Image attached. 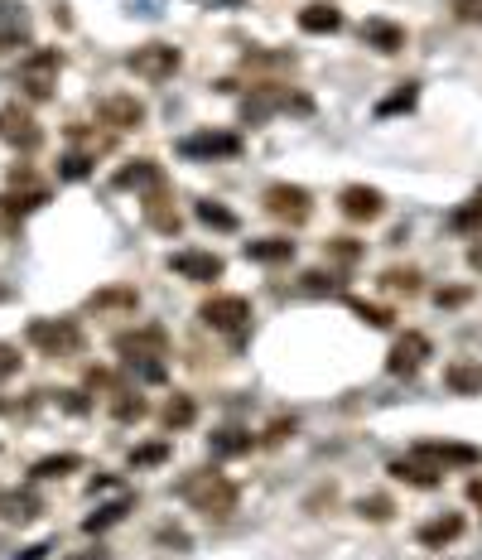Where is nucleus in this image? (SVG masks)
<instances>
[{"mask_svg":"<svg viewBox=\"0 0 482 560\" xmlns=\"http://www.w3.org/2000/svg\"><path fill=\"white\" fill-rule=\"evenodd\" d=\"M58 396H63V406H68L73 416H82V411H87V401H82V392H58Z\"/></svg>","mask_w":482,"mask_h":560,"instance_id":"obj_45","label":"nucleus"},{"mask_svg":"<svg viewBox=\"0 0 482 560\" xmlns=\"http://www.w3.org/2000/svg\"><path fill=\"white\" fill-rule=\"evenodd\" d=\"M338 208H343L348 223H376V218L386 213V194L372 189V184H348V189L338 194Z\"/></svg>","mask_w":482,"mask_h":560,"instance_id":"obj_14","label":"nucleus"},{"mask_svg":"<svg viewBox=\"0 0 482 560\" xmlns=\"http://www.w3.org/2000/svg\"><path fill=\"white\" fill-rule=\"evenodd\" d=\"M44 517V498L39 493H20V488H10V493H0V522L5 527H29V522H39Z\"/></svg>","mask_w":482,"mask_h":560,"instance_id":"obj_17","label":"nucleus"},{"mask_svg":"<svg viewBox=\"0 0 482 560\" xmlns=\"http://www.w3.org/2000/svg\"><path fill=\"white\" fill-rule=\"evenodd\" d=\"M44 203H49V194H44V189H29V194H5V198H0V213H10V218H15V213H34V208H44Z\"/></svg>","mask_w":482,"mask_h":560,"instance_id":"obj_35","label":"nucleus"},{"mask_svg":"<svg viewBox=\"0 0 482 560\" xmlns=\"http://www.w3.org/2000/svg\"><path fill=\"white\" fill-rule=\"evenodd\" d=\"M20 363H25V358H20V348H15V343H0V382H5V377H15Z\"/></svg>","mask_w":482,"mask_h":560,"instance_id":"obj_41","label":"nucleus"},{"mask_svg":"<svg viewBox=\"0 0 482 560\" xmlns=\"http://www.w3.org/2000/svg\"><path fill=\"white\" fill-rule=\"evenodd\" d=\"M82 469V454H49V459H39L34 469H29V478H68Z\"/></svg>","mask_w":482,"mask_h":560,"instance_id":"obj_29","label":"nucleus"},{"mask_svg":"<svg viewBox=\"0 0 482 560\" xmlns=\"http://www.w3.org/2000/svg\"><path fill=\"white\" fill-rule=\"evenodd\" d=\"M160 541H169V546H179V551H188V536L184 532H174V527H164Z\"/></svg>","mask_w":482,"mask_h":560,"instance_id":"obj_47","label":"nucleus"},{"mask_svg":"<svg viewBox=\"0 0 482 560\" xmlns=\"http://www.w3.org/2000/svg\"><path fill=\"white\" fill-rule=\"evenodd\" d=\"M386 474L396 478V483H410V488H439L444 483V469L439 464H429V459H420V454H405V459H391V469Z\"/></svg>","mask_w":482,"mask_h":560,"instance_id":"obj_18","label":"nucleus"},{"mask_svg":"<svg viewBox=\"0 0 482 560\" xmlns=\"http://www.w3.org/2000/svg\"><path fill=\"white\" fill-rule=\"evenodd\" d=\"M92 174V155H63L58 160V179H87Z\"/></svg>","mask_w":482,"mask_h":560,"instance_id":"obj_40","label":"nucleus"},{"mask_svg":"<svg viewBox=\"0 0 482 560\" xmlns=\"http://www.w3.org/2000/svg\"><path fill=\"white\" fill-rule=\"evenodd\" d=\"M179 155L188 160H237L241 155V136L237 131H193V136L179 140Z\"/></svg>","mask_w":482,"mask_h":560,"instance_id":"obj_9","label":"nucleus"},{"mask_svg":"<svg viewBox=\"0 0 482 560\" xmlns=\"http://www.w3.org/2000/svg\"><path fill=\"white\" fill-rule=\"evenodd\" d=\"M304 290H309V295H328V290H338V280L323 276V271H309V276H304Z\"/></svg>","mask_w":482,"mask_h":560,"instance_id":"obj_43","label":"nucleus"},{"mask_svg":"<svg viewBox=\"0 0 482 560\" xmlns=\"http://www.w3.org/2000/svg\"><path fill=\"white\" fill-rule=\"evenodd\" d=\"M164 174L155 160H131L126 169H116V189H155Z\"/></svg>","mask_w":482,"mask_h":560,"instance_id":"obj_24","label":"nucleus"},{"mask_svg":"<svg viewBox=\"0 0 482 560\" xmlns=\"http://www.w3.org/2000/svg\"><path fill=\"white\" fill-rule=\"evenodd\" d=\"M92 309H135L140 305V290L135 285H107V290H92Z\"/></svg>","mask_w":482,"mask_h":560,"instance_id":"obj_27","label":"nucleus"},{"mask_svg":"<svg viewBox=\"0 0 482 560\" xmlns=\"http://www.w3.org/2000/svg\"><path fill=\"white\" fill-rule=\"evenodd\" d=\"M116 353L121 363L140 372V382H164V358H169V334L160 324H145L135 334H121L116 338Z\"/></svg>","mask_w":482,"mask_h":560,"instance_id":"obj_2","label":"nucleus"},{"mask_svg":"<svg viewBox=\"0 0 482 560\" xmlns=\"http://www.w3.org/2000/svg\"><path fill=\"white\" fill-rule=\"evenodd\" d=\"M160 420H164V430H188V425L198 420V401H193L188 392H174L169 401H164Z\"/></svg>","mask_w":482,"mask_h":560,"instance_id":"obj_25","label":"nucleus"},{"mask_svg":"<svg viewBox=\"0 0 482 560\" xmlns=\"http://www.w3.org/2000/svg\"><path fill=\"white\" fill-rule=\"evenodd\" d=\"M362 44L376 49V54H401L405 25H396V20H367V25H362Z\"/></svg>","mask_w":482,"mask_h":560,"instance_id":"obj_19","label":"nucleus"},{"mask_svg":"<svg viewBox=\"0 0 482 560\" xmlns=\"http://www.w3.org/2000/svg\"><path fill=\"white\" fill-rule=\"evenodd\" d=\"M111 416L121 420V425H131V420L150 416V406H145V396L140 392H111Z\"/></svg>","mask_w":482,"mask_h":560,"instance_id":"obj_30","label":"nucleus"},{"mask_svg":"<svg viewBox=\"0 0 482 560\" xmlns=\"http://www.w3.org/2000/svg\"><path fill=\"white\" fill-rule=\"evenodd\" d=\"M5 411H10V401H0V416H5Z\"/></svg>","mask_w":482,"mask_h":560,"instance_id":"obj_51","label":"nucleus"},{"mask_svg":"<svg viewBox=\"0 0 482 560\" xmlns=\"http://www.w3.org/2000/svg\"><path fill=\"white\" fill-rule=\"evenodd\" d=\"M295 430H299V420H295V416L270 420V425H266V435H261V445H285V440H290Z\"/></svg>","mask_w":482,"mask_h":560,"instance_id":"obj_39","label":"nucleus"},{"mask_svg":"<svg viewBox=\"0 0 482 560\" xmlns=\"http://www.w3.org/2000/svg\"><path fill=\"white\" fill-rule=\"evenodd\" d=\"M198 319L213 329V334H227V338H241L251 329V300L246 295H208L203 305H198Z\"/></svg>","mask_w":482,"mask_h":560,"instance_id":"obj_4","label":"nucleus"},{"mask_svg":"<svg viewBox=\"0 0 482 560\" xmlns=\"http://www.w3.org/2000/svg\"><path fill=\"white\" fill-rule=\"evenodd\" d=\"M97 121L111 126V131H140L145 126V102L135 92H111L97 102Z\"/></svg>","mask_w":482,"mask_h":560,"instance_id":"obj_12","label":"nucleus"},{"mask_svg":"<svg viewBox=\"0 0 482 560\" xmlns=\"http://www.w3.org/2000/svg\"><path fill=\"white\" fill-rule=\"evenodd\" d=\"M434 300H439V309H444V305H463V300H468V290H439Z\"/></svg>","mask_w":482,"mask_h":560,"instance_id":"obj_44","label":"nucleus"},{"mask_svg":"<svg viewBox=\"0 0 482 560\" xmlns=\"http://www.w3.org/2000/svg\"><path fill=\"white\" fill-rule=\"evenodd\" d=\"M444 387L458 396H478L482 392V363H473V358H458V363L444 367Z\"/></svg>","mask_w":482,"mask_h":560,"instance_id":"obj_21","label":"nucleus"},{"mask_svg":"<svg viewBox=\"0 0 482 560\" xmlns=\"http://www.w3.org/2000/svg\"><path fill=\"white\" fill-rule=\"evenodd\" d=\"M174 493H179L198 517H208V522H227V517L241 507V488L222 474V469H193V474L179 478Z\"/></svg>","mask_w":482,"mask_h":560,"instance_id":"obj_1","label":"nucleus"},{"mask_svg":"<svg viewBox=\"0 0 482 560\" xmlns=\"http://www.w3.org/2000/svg\"><path fill=\"white\" fill-rule=\"evenodd\" d=\"M49 551H54V546H34V551H25V560H44Z\"/></svg>","mask_w":482,"mask_h":560,"instance_id":"obj_50","label":"nucleus"},{"mask_svg":"<svg viewBox=\"0 0 482 560\" xmlns=\"http://www.w3.org/2000/svg\"><path fill=\"white\" fill-rule=\"evenodd\" d=\"M169 271L174 276L193 280V285H213V280H222V271H227V261L217 252H198V247H184V252L169 256Z\"/></svg>","mask_w":482,"mask_h":560,"instance_id":"obj_13","label":"nucleus"},{"mask_svg":"<svg viewBox=\"0 0 482 560\" xmlns=\"http://www.w3.org/2000/svg\"><path fill=\"white\" fill-rule=\"evenodd\" d=\"M348 309L362 319V324H372V329H391L396 324V314L386 305H372V300H348Z\"/></svg>","mask_w":482,"mask_h":560,"instance_id":"obj_33","label":"nucleus"},{"mask_svg":"<svg viewBox=\"0 0 482 560\" xmlns=\"http://www.w3.org/2000/svg\"><path fill=\"white\" fill-rule=\"evenodd\" d=\"M58 73H63V49H34V54L20 58V87H25V97H34V102L54 97Z\"/></svg>","mask_w":482,"mask_h":560,"instance_id":"obj_5","label":"nucleus"},{"mask_svg":"<svg viewBox=\"0 0 482 560\" xmlns=\"http://www.w3.org/2000/svg\"><path fill=\"white\" fill-rule=\"evenodd\" d=\"M193 218H198V223L203 227H213V232H237V213H232V208H222V203H213V198H203V203H198V208H193Z\"/></svg>","mask_w":482,"mask_h":560,"instance_id":"obj_28","label":"nucleus"},{"mask_svg":"<svg viewBox=\"0 0 482 560\" xmlns=\"http://www.w3.org/2000/svg\"><path fill=\"white\" fill-rule=\"evenodd\" d=\"M362 252H367V247H362L357 237H333V242H328V256H333V261H343V266L362 261Z\"/></svg>","mask_w":482,"mask_h":560,"instance_id":"obj_38","label":"nucleus"},{"mask_svg":"<svg viewBox=\"0 0 482 560\" xmlns=\"http://www.w3.org/2000/svg\"><path fill=\"white\" fill-rule=\"evenodd\" d=\"M420 102V87L415 83H401V92H391L386 102H376V116H396V112H410Z\"/></svg>","mask_w":482,"mask_h":560,"instance_id":"obj_34","label":"nucleus"},{"mask_svg":"<svg viewBox=\"0 0 482 560\" xmlns=\"http://www.w3.org/2000/svg\"><path fill=\"white\" fill-rule=\"evenodd\" d=\"M449 232H458V237H482V194L458 203L454 213H449Z\"/></svg>","mask_w":482,"mask_h":560,"instance_id":"obj_26","label":"nucleus"},{"mask_svg":"<svg viewBox=\"0 0 482 560\" xmlns=\"http://www.w3.org/2000/svg\"><path fill=\"white\" fill-rule=\"evenodd\" d=\"M261 203H266L270 218H280V223H290V227L314 218V194L304 184H270L266 194H261Z\"/></svg>","mask_w":482,"mask_h":560,"instance_id":"obj_7","label":"nucleus"},{"mask_svg":"<svg viewBox=\"0 0 482 560\" xmlns=\"http://www.w3.org/2000/svg\"><path fill=\"white\" fill-rule=\"evenodd\" d=\"M454 15L463 25H482V0H454Z\"/></svg>","mask_w":482,"mask_h":560,"instance_id":"obj_42","label":"nucleus"},{"mask_svg":"<svg viewBox=\"0 0 482 560\" xmlns=\"http://www.w3.org/2000/svg\"><path fill=\"white\" fill-rule=\"evenodd\" d=\"M410 454H420L439 469H478L482 464V449L478 445H458V440H415Z\"/></svg>","mask_w":482,"mask_h":560,"instance_id":"obj_11","label":"nucleus"},{"mask_svg":"<svg viewBox=\"0 0 482 560\" xmlns=\"http://www.w3.org/2000/svg\"><path fill=\"white\" fill-rule=\"evenodd\" d=\"M0 140H5V145H15V150H39L44 131H39V121H34L29 107L5 102V107H0Z\"/></svg>","mask_w":482,"mask_h":560,"instance_id":"obj_10","label":"nucleus"},{"mask_svg":"<svg viewBox=\"0 0 482 560\" xmlns=\"http://www.w3.org/2000/svg\"><path fill=\"white\" fill-rule=\"evenodd\" d=\"M63 560H111L102 546H87V551H73V556H63Z\"/></svg>","mask_w":482,"mask_h":560,"instance_id":"obj_46","label":"nucleus"},{"mask_svg":"<svg viewBox=\"0 0 482 560\" xmlns=\"http://www.w3.org/2000/svg\"><path fill=\"white\" fill-rule=\"evenodd\" d=\"M468 503L482 507V478H468Z\"/></svg>","mask_w":482,"mask_h":560,"instance_id":"obj_49","label":"nucleus"},{"mask_svg":"<svg viewBox=\"0 0 482 560\" xmlns=\"http://www.w3.org/2000/svg\"><path fill=\"white\" fill-rule=\"evenodd\" d=\"M357 517H362V522H391V517H396V503H391L386 493H372V498L357 503Z\"/></svg>","mask_w":482,"mask_h":560,"instance_id":"obj_36","label":"nucleus"},{"mask_svg":"<svg viewBox=\"0 0 482 560\" xmlns=\"http://www.w3.org/2000/svg\"><path fill=\"white\" fill-rule=\"evenodd\" d=\"M261 445L251 430H217L213 440H208V449H213L217 459H237V454H251V449Z\"/></svg>","mask_w":482,"mask_h":560,"instance_id":"obj_23","label":"nucleus"},{"mask_svg":"<svg viewBox=\"0 0 482 560\" xmlns=\"http://www.w3.org/2000/svg\"><path fill=\"white\" fill-rule=\"evenodd\" d=\"M420 271H415V266H391V271H386V276H381V285H386V290H391V295H420Z\"/></svg>","mask_w":482,"mask_h":560,"instance_id":"obj_31","label":"nucleus"},{"mask_svg":"<svg viewBox=\"0 0 482 560\" xmlns=\"http://www.w3.org/2000/svg\"><path fill=\"white\" fill-rule=\"evenodd\" d=\"M29 348H39L44 358H78L87 348V334H82L78 319H29Z\"/></svg>","mask_w":482,"mask_h":560,"instance_id":"obj_3","label":"nucleus"},{"mask_svg":"<svg viewBox=\"0 0 482 560\" xmlns=\"http://www.w3.org/2000/svg\"><path fill=\"white\" fill-rule=\"evenodd\" d=\"M463 532H468V517H463V512H439V517H429V522L415 527V541H420L425 551H444V546H454Z\"/></svg>","mask_w":482,"mask_h":560,"instance_id":"obj_15","label":"nucleus"},{"mask_svg":"<svg viewBox=\"0 0 482 560\" xmlns=\"http://www.w3.org/2000/svg\"><path fill=\"white\" fill-rule=\"evenodd\" d=\"M169 459V440H150V445L131 449V469H150V464H164Z\"/></svg>","mask_w":482,"mask_h":560,"instance_id":"obj_37","label":"nucleus"},{"mask_svg":"<svg viewBox=\"0 0 482 560\" xmlns=\"http://www.w3.org/2000/svg\"><path fill=\"white\" fill-rule=\"evenodd\" d=\"M126 68L145 83H169L179 68H184V54L174 44H140L135 54H126Z\"/></svg>","mask_w":482,"mask_h":560,"instance_id":"obj_6","label":"nucleus"},{"mask_svg":"<svg viewBox=\"0 0 482 560\" xmlns=\"http://www.w3.org/2000/svg\"><path fill=\"white\" fill-rule=\"evenodd\" d=\"M299 29L304 34H338L343 29V10L333 0H314V5L299 10Z\"/></svg>","mask_w":482,"mask_h":560,"instance_id":"obj_20","label":"nucleus"},{"mask_svg":"<svg viewBox=\"0 0 482 560\" xmlns=\"http://www.w3.org/2000/svg\"><path fill=\"white\" fill-rule=\"evenodd\" d=\"M429 358H434V343H429V334H420V329H405V334H396L391 353H386V372H391V377H415Z\"/></svg>","mask_w":482,"mask_h":560,"instance_id":"obj_8","label":"nucleus"},{"mask_svg":"<svg viewBox=\"0 0 482 560\" xmlns=\"http://www.w3.org/2000/svg\"><path fill=\"white\" fill-rule=\"evenodd\" d=\"M140 213H145V223L155 227L160 237H179V227H184L179 208L169 203V189H164V179L155 184V189H145V203H140Z\"/></svg>","mask_w":482,"mask_h":560,"instance_id":"obj_16","label":"nucleus"},{"mask_svg":"<svg viewBox=\"0 0 482 560\" xmlns=\"http://www.w3.org/2000/svg\"><path fill=\"white\" fill-rule=\"evenodd\" d=\"M246 261H261V266L295 261V242L290 237H256V242H246Z\"/></svg>","mask_w":482,"mask_h":560,"instance_id":"obj_22","label":"nucleus"},{"mask_svg":"<svg viewBox=\"0 0 482 560\" xmlns=\"http://www.w3.org/2000/svg\"><path fill=\"white\" fill-rule=\"evenodd\" d=\"M126 512H131V498H121V503L97 507V512H92V517L82 522V532H92V536H97V532H107V527H116V522H121Z\"/></svg>","mask_w":482,"mask_h":560,"instance_id":"obj_32","label":"nucleus"},{"mask_svg":"<svg viewBox=\"0 0 482 560\" xmlns=\"http://www.w3.org/2000/svg\"><path fill=\"white\" fill-rule=\"evenodd\" d=\"M468 266L482 276V237H473V247H468Z\"/></svg>","mask_w":482,"mask_h":560,"instance_id":"obj_48","label":"nucleus"}]
</instances>
